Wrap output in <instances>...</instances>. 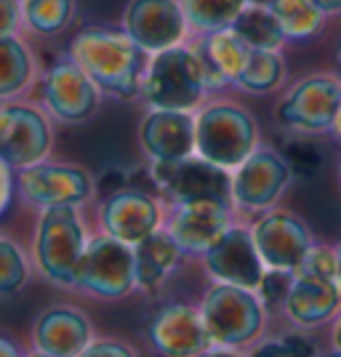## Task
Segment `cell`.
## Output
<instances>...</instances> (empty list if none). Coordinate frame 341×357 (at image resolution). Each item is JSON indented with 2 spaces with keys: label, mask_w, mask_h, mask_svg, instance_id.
Segmentation results:
<instances>
[{
  "label": "cell",
  "mask_w": 341,
  "mask_h": 357,
  "mask_svg": "<svg viewBox=\"0 0 341 357\" xmlns=\"http://www.w3.org/2000/svg\"><path fill=\"white\" fill-rule=\"evenodd\" d=\"M232 30L240 35V40L253 51H278L285 40L278 16L269 11V6H253L248 3L243 14L235 19Z\"/></svg>",
  "instance_id": "d4e9b609"
},
{
  "label": "cell",
  "mask_w": 341,
  "mask_h": 357,
  "mask_svg": "<svg viewBox=\"0 0 341 357\" xmlns=\"http://www.w3.org/2000/svg\"><path fill=\"white\" fill-rule=\"evenodd\" d=\"M152 181L158 192H163L174 206L181 203H197V200H213L232 208V176L227 168L200 158L197 152L184 160H152L149 165Z\"/></svg>",
  "instance_id": "5b68a950"
},
{
  "label": "cell",
  "mask_w": 341,
  "mask_h": 357,
  "mask_svg": "<svg viewBox=\"0 0 341 357\" xmlns=\"http://www.w3.org/2000/svg\"><path fill=\"white\" fill-rule=\"evenodd\" d=\"M291 168L275 152H253L232 176V200L245 211L267 208L278 200Z\"/></svg>",
  "instance_id": "2e32d148"
},
{
  "label": "cell",
  "mask_w": 341,
  "mask_h": 357,
  "mask_svg": "<svg viewBox=\"0 0 341 357\" xmlns=\"http://www.w3.org/2000/svg\"><path fill=\"white\" fill-rule=\"evenodd\" d=\"M24 8V32L38 38H56L70 30L75 22V0H22Z\"/></svg>",
  "instance_id": "484cf974"
},
{
  "label": "cell",
  "mask_w": 341,
  "mask_h": 357,
  "mask_svg": "<svg viewBox=\"0 0 341 357\" xmlns=\"http://www.w3.org/2000/svg\"><path fill=\"white\" fill-rule=\"evenodd\" d=\"M256 123L235 105H211L195 115V152L222 168H238L253 155Z\"/></svg>",
  "instance_id": "277c9868"
},
{
  "label": "cell",
  "mask_w": 341,
  "mask_h": 357,
  "mask_svg": "<svg viewBox=\"0 0 341 357\" xmlns=\"http://www.w3.org/2000/svg\"><path fill=\"white\" fill-rule=\"evenodd\" d=\"M184 16L190 22V30L208 35V32L232 27L235 19L243 14L248 0H179Z\"/></svg>",
  "instance_id": "4316f807"
},
{
  "label": "cell",
  "mask_w": 341,
  "mask_h": 357,
  "mask_svg": "<svg viewBox=\"0 0 341 357\" xmlns=\"http://www.w3.org/2000/svg\"><path fill=\"white\" fill-rule=\"evenodd\" d=\"M251 357H296V352L291 349V344L285 342H269V344H262Z\"/></svg>",
  "instance_id": "d590c367"
},
{
  "label": "cell",
  "mask_w": 341,
  "mask_h": 357,
  "mask_svg": "<svg viewBox=\"0 0 341 357\" xmlns=\"http://www.w3.org/2000/svg\"><path fill=\"white\" fill-rule=\"evenodd\" d=\"M291 288H294V272H288V269H269V272H264V278L259 283V294H262V298L267 304H280V301L288 298Z\"/></svg>",
  "instance_id": "d6a6232c"
},
{
  "label": "cell",
  "mask_w": 341,
  "mask_h": 357,
  "mask_svg": "<svg viewBox=\"0 0 341 357\" xmlns=\"http://www.w3.org/2000/svg\"><path fill=\"white\" fill-rule=\"evenodd\" d=\"M139 142L149 160H184L195 155V115L176 109H149L139 126Z\"/></svg>",
  "instance_id": "e0dca14e"
},
{
  "label": "cell",
  "mask_w": 341,
  "mask_h": 357,
  "mask_svg": "<svg viewBox=\"0 0 341 357\" xmlns=\"http://www.w3.org/2000/svg\"><path fill=\"white\" fill-rule=\"evenodd\" d=\"M75 288L99 298H123L136 288L134 245L99 232L89 238L75 272Z\"/></svg>",
  "instance_id": "8992f818"
},
{
  "label": "cell",
  "mask_w": 341,
  "mask_h": 357,
  "mask_svg": "<svg viewBox=\"0 0 341 357\" xmlns=\"http://www.w3.org/2000/svg\"><path fill=\"white\" fill-rule=\"evenodd\" d=\"M24 32V8L22 0H0V38Z\"/></svg>",
  "instance_id": "836d02e7"
},
{
  "label": "cell",
  "mask_w": 341,
  "mask_h": 357,
  "mask_svg": "<svg viewBox=\"0 0 341 357\" xmlns=\"http://www.w3.org/2000/svg\"><path fill=\"white\" fill-rule=\"evenodd\" d=\"M253 243L269 269H294L310 253V232L291 213H269L253 227Z\"/></svg>",
  "instance_id": "ac0fdd59"
},
{
  "label": "cell",
  "mask_w": 341,
  "mask_h": 357,
  "mask_svg": "<svg viewBox=\"0 0 341 357\" xmlns=\"http://www.w3.org/2000/svg\"><path fill=\"white\" fill-rule=\"evenodd\" d=\"M269 11L278 16L285 38L294 40L312 38L323 24V8L315 0H272Z\"/></svg>",
  "instance_id": "83f0119b"
},
{
  "label": "cell",
  "mask_w": 341,
  "mask_h": 357,
  "mask_svg": "<svg viewBox=\"0 0 341 357\" xmlns=\"http://www.w3.org/2000/svg\"><path fill=\"white\" fill-rule=\"evenodd\" d=\"M160 206L149 192L126 187L115 195H107L99 211V222H102V232L112 235V238L123 240L128 245H136L152 232L160 229Z\"/></svg>",
  "instance_id": "5bb4252c"
},
{
  "label": "cell",
  "mask_w": 341,
  "mask_h": 357,
  "mask_svg": "<svg viewBox=\"0 0 341 357\" xmlns=\"http://www.w3.org/2000/svg\"><path fill=\"white\" fill-rule=\"evenodd\" d=\"M341 107V86L333 77H307L291 91L278 107L282 126H294L304 131H323L336 126Z\"/></svg>",
  "instance_id": "4fadbf2b"
},
{
  "label": "cell",
  "mask_w": 341,
  "mask_h": 357,
  "mask_svg": "<svg viewBox=\"0 0 341 357\" xmlns=\"http://www.w3.org/2000/svg\"><path fill=\"white\" fill-rule=\"evenodd\" d=\"M181 245L168 229H158L149 238L134 245L136 261V288H155L171 275V269L181 259Z\"/></svg>",
  "instance_id": "44dd1931"
},
{
  "label": "cell",
  "mask_w": 341,
  "mask_h": 357,
  "mask_svg": "<svg viewBox=\"0 0 341 357\" xmlns=\"http://www.w3.org/2000/svg\"><path fill=\"white\" fill-rule=\"evenodd\" d=\"M142 96L149 109L192 112L203 102L206 86L192 45H176L152 54L142 77Z\"/></svg>",
  "instance_id": "3957f363"
},
{
  "label": "cell",
  "mask_w": 341,
  "mask_h": 357,
  "mask_svg": "<svg viewBox=\"0 0 341 357\" xmlns=\"http://www.w3.org/2000/svg\"><path fill=\"white\" fill-rule=\"evenodd\" d=\"M282 73H285V67H282L278 51H251L245 70L240 73L235 86L251 91V93H269L280 86Z\"/></svg>",
  "instance_id": "f1b7e54d"
},
{
  "label": "cell",
  "mask_w": 341,
  "mask_h": 357,
  "mask_svg": "<svg viewBox=\"0 0 341 357\" xmlns=\"http://www.w3.org/2000/svg\"><path fill=\"white\" fill-rule=\"evenodd\" d=\"M168 232L176 238L184 253H206L229 229V206L213 200L174 206Z\"/></svg>",
  "instance_id": "d6986e66"
},
{
  "label": "cell",
  "mask_w": 341,
  "mask_h": 357,
  "mask_svg": "<svg viewBox=\"0 0 341 357\" xmlns=\"http://www.w3.org/2000/svg\"><path fill=\"white\" fill-rule=\"evenodd\" d=\"M200 314L211 342L219 347H238V344L251 342L264 323V310L259 298L248 288L227 283L213 285L208 291Z\"/></svg>",
  "instance_id": "52a82bcc"
},
{
  "label": "cell",
  "mask_w": 341,
  "mask_h": 357,
  "mask_svg": "<svg viewBox=\"0 0 341 357\" xmlns=\"http://www.w3.org/2000/svg\"><path fill=\"white\" fill-rule=\"evenodd\" d=\"M149 342L163 357H197L211 347L203 314L187 304H168L149 323Z\"/></svg>",
  "instance_id": "9a60e30c"
},
{
  "label": "cell",
  "mask_w": 341,
  "mask_h": 357,
  "mask_svg": "<svg viewBox=\"0 0 341 357\" xmlns=\"http://www.w3.org/2000/svg\"><path fill=\"white\" fill-rule=\"evenodd\" d=\"M206 267L208 272L227 285H240L256 291L262 278H264V259L253 243V232L240 229V227H229L222 238L216 240L206 253Z\"/></svg>",
  "instance_id": "7c38bea8"
},
{
  "label": "cell",
  "mask_w": 341,
  "mask_h": 357,
  "mask_svg": "<svg viewBox=\"0 0 341 357\" xmlns=\"http://www.w3.org/2000/svg\"><path fill=\"white\" fill-rule=\"evenodd\" d=\"M282 160L288 163L291 171H296L301 176H315L320 168V152L307 142H288Z\"/></svg>",
  "instance_id": "1f68e13d"
},
{
  "label": "cell",
  "mask_w": 341,
  "mask_h": 357,
  "mask_svg": "<svg viewBox=\"0 0 341 357\" xmlns=\"http://www.w3.org/2000/svg\"><path fill=\"white\" fill-rule=\"evenodd\" d=\"M35 344L54 357H77L91 344L89 320L70 307H51L35 323Z\"/></svg>",
  "instance_id": "ffe728a7"
},
{
  "label": "cell",
  "mask_w": 341,
  "mask_h": 357,
  "mask_svg": "<svg viewBox=\"0 0 341 357\" xmlns=\"http://www.w3.org/2000/svg\"><path fill=\"white\" fill-rule=\"evenodd\" d=\"M336 131H339V136H341V107H339V115H336Z\"/></svg>",
  "instance_id": "7bdbcfd3"
},
{
  "label": "cell",
  "mask_w": 341,
  "mask_h": 357,
  "mask_svg": "<svg viewBox=\"0 0 341 357\" xmlns=\"http://www.w3.org/2000/svg\"><path fill=\"white\" fill-rule=\"evenodd\" d=\"M40 93L48 115L59 123H86L102 105V89L70 54L43 73Z\"/></svg>",
  "instance_id": "ba28073f"
},
{
  "label": "cell",
  "mask_w": 341,
  "mask_h": 357,
  "mask_svg": "<svg viewBox=\"0 0 341 357\" xmlns=\"http://www.w3.org/2000/svg\"><path fill=\"white\" fill-rule=\"evenodd\" d=\"M339 283H320V280H298V278H294V288L285 298V310L301 326H317V323L328 320L339 310Z\"/></svg>",
  "instance_id": "7402d4cb"
},
{
  "label": "cell",
  "mask_w": 341,
  "mask_h": 357,
  "mask_svg": "<svg viewBox=\"0 0 341 357\" xmlns=\"http://www.w3.org/2000/svg\"><path fill=\"white\" fill-rule=\"evenodd\" d=\"M67 54L107 96H115L120 102L142 96V77L149 54L123 27H83L75 32Z\"/></svg>",
  "instance_id": "6da1fadb"
},
{
  "label": "cell",
  "mask_w": 341,
  "mask_h": 357,
  "mask_svg": "<svg viewBox=\"0 0 341 357\" xmlns=\"http://www.w3.org/2000/svg\"><path fill=\"white\" fill-rule=\"evenodd\" d=\"M77 357H136L126 344L118 342H96L89 344Z\"/></svg>",
  "instance_id": "e575fe53"
},
{
  "label": "cell",
  "mask_w": 341,
  "mask_h": 357,
  "mask_svg": "<svg viewBox=\"0 0 341 357\" xmlns=\"http://www.w3.org/2000/svg\"><path fill=\"white\" fill-rule=\"evenodd\" d=\"M197 357H235V355L227 352V349H206L203 355H197Z\"/></svg>",
  "instance_id": "f35d334b"
},
{
  "label": "cell",
  "mask_w": 341,
  "mask_h": 357,
  "mask_svg": "<svg viewBox=\"0 0 341 357\" xmlns=\"http://www.w3.org/2000/svg\"><path fill=\"white\" fill-rule=\"evenodd\" d=\"M0 213H3V211H0Z\"/></svg>",
  "instance_id": "f6af8a7d"
},
{
  "label": "cell",
  "mask_w": 341,
  "mask_h": 357,
  "mask_svg": "<svg viewBox=\"0 0 341 357\" xmlns=\"http://www.w3.org/2000/svg\"><path fill=\"white\" fill-rule=\"evenodd\" d=\"M336 259H339V283H341V245H339V251H336Z\"/></svg>",
  "instance_id": "ee69618b"
},
{
  "label": "cell",
  "mask_w": 341,
  "mask_h": 357,
  "mask_svg": "<svg viewBox=\"0 0 341 357\" xmlns=\"http://www.w3.org/2000/svg\"><path fill=\"white\" fill-rule=\"evenodd\" d=\"M336 347H339V352H341V323H339V328H336Z\"/></svg>",
  "instance_id": "60d3db41"
},
{
  "label": "cell",
  "mask_w": 341,
  "mask_h": 357,
  "mask_svg": "<svg viewBox=\"0 0 341 357\" xmlns=\"http://www.w3.org/2000/svg\"><path fill=\"white\" fill-rule=\"evenodd\" d=\"M0 357H19V349L3 336H0Z\"/></svg>",
  "instance_id": "8d00e7d4"
},
{
  "label": "cell",
  "mask_w": 341,
  "mask_h": 357,
  "mask_svg": "<svg viewBox=\"0 0 341 357\" xmlns=\"http://www.w3.org/2000/svg\"><path fill=\"white\" fill-rule=\"evenodd\" d=\"M51 142L54 134L43 109L24 102L0 105V158L14 171L43 163Z\"/></svg>",
  "instance_id": "9c48e42d"
},
{
  "label": "cell",
  "mask_w": 341,
  "mask_h": 357,
  "mask_svg": "<svg viewBox=\"0 0 341 357\" xmlns=\"http://www.w3.org/2000/svg\"><path fill=\"white\" fill-rule=\"evenodd\" d=\"M86 227L80 222L77 206H51L40 211L35 227L32 253L45 280L56 285H75V272L86 251Z\"/></svg>",
  "instance_id": "7a4b0ae2"
},
{
  "label": "cell",
  "mask_w": 341,
  "mask_h": 357,
  "mask_svg": "<svg viewBox=\"0 0 341 357\" xmlns=\"http://www.w3.org/2000/svg\"><path fill=\"white\" fill-rule=\"evenodd\" d=\"M294 278H298V280H320V283H339V259L328 248H310L304 261L294 269Z\"/></svg>",
  "instance_id": "4dcf8cb0"
},
{
  "label": "cell",
  "mask_w": 341,
  "mask_h": 357,
  "mask_svg": "<svg viewBox=\"0 0 341 357\" xmlns=\"http://www.w3.org/2000/svg\"><path fill=\"white\" fill-rule=\"evenodd\" d=\"M38 77V59L22 35L0 38V102L16 99Z\"/></svg>",
  "instance_id": "603a6c76"
},
{
  "label": "cell",
  "mask_w": 341,
  "mask_h": 357,
  "mask_svg": "<svg viewBox=\"0 0 341 357\" xmlns=\"http://www.w3.org/2000/svg\"><path fill=\"white\" fill-rule=\"evenodd\" d=\"M16 190L24 203L43 211L51 206H83L93 197L96 187L83 168L43 160L16 171Z\"/></svg>",
  "instance_id": "30bf717a"
},
{
  "label": "cell",
  "mask_w": 341,
  "mask_h": 357,
  "mask_svg": "<svg viewBox=\"0 0 341 357\" xmlns=\"http://www.w3.org/2000/svg\"><path fill=\"white\" fill-rule=\"evenodd\" d=\"M30 278V267L14 240L0 238V294H16Z\"/></svg>",
  "instance_id": "f546056e"
},
{
  "label": "cell",
  "mask_w": 341,
  "mask_h": 357,
  "mask_svg": "<svg viewBox=\"0 0 341 357\" xmlns=\"http://www.w3.org/2000/svg\"><path fill=\"white\" fill-rule=\"evenodd\" d=\"M120 27L152 56L184 45L190 22L179 0H128Z\"/></svg>",
  "instance_id": "8fae6325"
},
{
  "label": "cell",
  "mask_w": 341,
  "mask_h": 357,
  "mask_svg": "<svg viewBox=\"0 0 341 357\" xmlns=\"http://www.w3.org/2000/svg\"><path fill=\"white\" fill-rule=\"evenodd\" d=\"M248 3H253V6H269L272 0H248Z\"/></svg>",
  "instance_id": "b9f144b4"
},
{
  "label": "cell",
  "mask_w": 341,
  "mask_h": 357,
  "mask_svg": "<svg viewBox=\"0 0 341 357\" xmlns=\"http://www.w3.org/2000/svg\"><path fill=\"white\" fill-rule=\"evenodd\" d=\"M27 357H54V355H48V352H43V349H38V352H32V355Z\"/></svg>",
  "instance_id": "ab89813d"
},
{
  "label": "cell",
  "mask_w": 341,
  "mask_h": 357,
  "mask_svg": "<svg viewBox=\"0 0 341 357\" xmlns=\"http://www.w3.org/2000/svg\"><path fill=\"white\" fill-rule=\"evenodd\" d=\"M195 48L227 77V83H238L240 73L245 70V61L253 51L240 40V35L232 27L208 32L195 43Z\"/></svg>",
  "instance_id": "cb8c5ba5"
},
{
  "label": "cell",
  "mask_w": 341,
  "mask_h": 357,
  "mask_svg": "<svg viewBox=\"0 0 341 357\" xmlns=\"http://www.w3.org/2000/svg\"><path fill=\"white\" fill-rule=\"evenodd\" d=\"M323 11H341V0H315Z\"/></svg>",
  "instance_id": "74e56055"
}]
</instances>
